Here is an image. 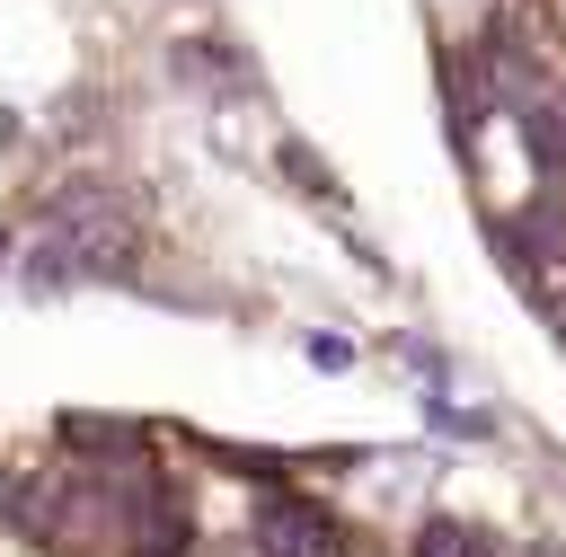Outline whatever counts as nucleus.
Masks as SVG:
<instances>
[{
	"instance_id": "f03ea898",
	"label": "nucleus",
	"mask_w": 566,
	"mask_h": 557,
	"mask_svg": "<svg viewBox=\"0 0 566 557\" xmlns=\"http://www.w3.org/2000/svg\"><path fill=\"white\" fill-rule=\"evenodd\" d=\"M256 548H265V557H318V548H327V513L301 504V495H265V513H256Z\"/></svg>"
},
{
	"instance_id": "7ed1b4c3",
	"label": "nucleus",
	"mask_w": 566,
	"mask_h": 557,
	"mask_svg": "<svg viewBox=\"0 0 566 557\" xmlns=\"http://www.w3.org/2000/svg\"><path fill=\"white\" fill-rule=\"evenodd\" d=\"M522 133H531V159L539 168H566V115L557 106H522Z\"/></svg>"
},
{
	"instance_id": "f257e3e1",
	"label": "nucleus",
	"mask_w": 566,
	"mask_h": 557,
	"mask_svg": "<svg viewBox=\"0 0 566 557\" xmlns=\"http://www.w3.org/2000/svg\"><path fill=\"white\" fill-rule=\"evenodd\" d=\"M124 203L106 186H62L53 212H44V248L27 256V283H80V274H106L124 265Z\"/></svg>"
},
{
	"instance_id": "20e7f679",
	"label": "nucleus",
	"mask_w": 566,
	"mask_h": 557,
	"mask_svg": "<svg viewBox=\"0 0 566 557\" xmlns=\"http://www.w3.org/2000/svg\"><path fill=\"white\" fill-rule=\"evenodd\" d=\"M416 557H486V539H478V530H451V522H424Z\"/></svg>"
}]
</instances>
